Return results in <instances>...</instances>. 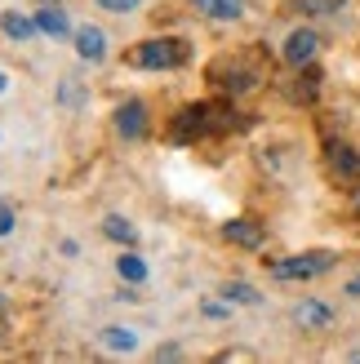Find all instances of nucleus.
<instances>
[{
  "mask_svg": "<svg viewBox=\"0 0 360 364\" xmlns=\"http://www.w3.org/2000/svg\"><path fill=\"white\" fill-rule=\"evenodd\" d=\"M183 58H187L183 41H142L129 53V63L142 71H174V67H183Z\"/></svg>",
  "mask_w": 360,
  "mask_h": 364,
  "instance_id": "obj_1",
  "label": "nucleus"
},
{
  "mask_svg": "<svg viewBox=\"0 0 360 364\" xmlns=\"http://www.w3.org/2000/svg\"><path fill=\"white\" fill-rule=\"evenodd\" d=\"M334 262L338 258H334L329 249H312V253H294V258L272 262V276L276 280H316V276H325Z\"/></svg>",
  "mask_w": 360,
  "mask_h": 364,
  "instance_id": "obj_2",
  "label": "nucleus"
},
{
  "mask_svg": "<svg viewBox=\"0 0 360 364\" xmlns=\"http://www.w3.org/2000/svg\"><path fill=\"white\" fill-rule=\"evenodd\" d=\"M205 134H213V107L209 102L183 107V112L174 116V124H169V138L174 142H196V138H205Z\"/></svg>",
  "mask_w": 360,
  "mask_h": 364,
  "instance_id": "obj_3",
  "label": "nucleus"
},
{
  "mask_svg": "<svg viewBox=\"0 0 360 364\" xmlns=\"http://www.w3.org/2000/svg\"><path fill=\"white\" fill-rule=\"evenodd\" d=\"M316 49H320V36L312 27H298V31H290V41H285L280 53H285V63H290V67H312Z\"/></svg>",
  "mask_w": 360,
  "mask_h": 364,
  "instance_id": "obj_4",
  "label": "nucleus"
},
{
  "mask_svg": "<svg viewBox=\"0 0 360 364\" xmlns=\"http://www.w3.org/2000/svg\"><path fill=\"white\" fill-rule=\"evenodd\" d=\"M116 134L120 138H142V134H147V107H142L138 98H129V102H120L116 107Z\"/></svg>",
  "mask_w": 360,
  "mask_h": 364,
  "instance_id": "obj_5",
  "label": "nucleus"
},
{
  "mask_svg": "<svg viewBox=\"0 0 360 364\" xmlns=\"http://www.w3.org/2000/svg\"><path fill=\"white\" fill-rule=\"evenodd\" d=\"M223 235L231 245H240V249H263V227L254 223V218H231V223L223 227Z\"/></svg>",
  "mask_w": 360,
  "mask_h": 364,
  "instance_id": "obj_6",
  "label": "nucleus"
},
{
  "mask_svg": "<svg viewBox=\"0 0 360 364\" xmlns=\"http://www.w3.org/2000/svg\"><path fill=\"white\" fill-rule=\"evenodd\" d=\"M76 53H80L85 63H102L107 58V36L98 27H80L76 31Z\"/></svg>",
  "mask_w": 360,
  "mask_h": 364,
  "instance_id": "obj_7",
  "label": "nucleus"
},
{
  "mask_svg": "<svg viewBox=\"0 0 360 364\" xmlns=\"http://www.w3.org/2000/svg\"><path fill=\"white\" fill-rule=\"evenodd\" d=\"M294 320L302 324V329H325V324H334V311H329L325 302L307 298V302H298V306H294Z\"/></svg>",
  "mask_w": 360,
  "mask_h": 364,
  "instance_id": "obj_8",
  "label": "nucleus"
},
{
  "mask_svg": "<svg viewBox=\"0 0 360 364\" xmlns=\"http://www.w3.org/2000/svg\"><path fill=\"white\" fill-rule=\"evenodd\" d=\"M213 71H227V80L218 76V80H223L218 89H227V94H245V89H254V85H258V76H254L249 67H240V63H218Z\"/></svg>",
  "mask_w": 360,
  "mask_h": 364,
  "instance_id": "obj_9",
  "label": "nucleus"
},
{
  "mask_svg": "<svg viewBox=\"0 0 360 364\" xmlns=\"http://www.w3.org/2000/svg\"><path fill=\"white\" fill-rule=\"evenodd\" d=\"M196 9L218 18V23H236V18L245 14V0H196Z\"/></svg>",
  "mask_w": 360,
  "mask_h": 364,
  "instance_id": "obj_10",
  "label": "nucleus"
},
{
  "mask_svg": "<svg viewBox=\"0 0 360 364\" xmlns=\"http://www.w3.org/2000/svg\"><path fill=\"white\" fill-rule=\"evenodd\" d=\"M0 31L9 36V41H31L36 31V18H23V14H0Z\"/></svg>",
  "mask_w": 360,
  "mask_h": 364,
  "instance_id": "obj_11",
  "label": "nucleus"
},
{
  "mask_svg": "<svg viewBox=\"0 0 360 364\" xmlns=\"http://www.w3.org/2000/svg\"><path fill=\"white\" fill-rule=\"evenodd\" d=\"M36 27H41L45 36H53V41H58V36H67V31H71L67 14H63V9H49V5H45L41 14H36Z\"/></svg>",
  "mask_w": 360,
  "mask_h": 364,
  "instance_id": "obj_12",
  "label": "nucleus"
},
{
  "mask_svg": "<svg viewBox=\"0 0 360 364\" xmlns=\"http://www.w3.org/2000/svg\"><path fill=\"white\" fill-rule=\"evenodd\" d=\"M116 271H120V280H129V284H142V280H147V262H142L138 253H120V258H116Z\"/></svg>",
  "mask_w": 360,
  "mask_h": 364,
  "instance_id": "obj_13",
  "label": "nucleus"
},
{
  "mask_svg": "<svg viewBox=\"0 0 360 364\" xmlns=\"http://www.w3.org/2000/svg\"><path fill=\"white\" fill-rule=\"evenodd\" d=\"M102 235H107V240H116V245H134V240H138V231L125 223L120 213H112V218L102 223Z\"/></svg>",
  "mask_w": 360,
  "mask_h": 364,
  "instance_id": "obj_14",
  "label": "nucleus"
},
{
  "mask_svg": "<svg viewBox=\"0 0 360 364\" xmlns=\"http://www.w3.org/2000/svg\"><path fill=\"white\" fill-rule=\"evenodd\" d=\"M102 347H112V351H134V347H138V333L112 324V329H102Z\"/></svg>",
  "mask_w": 360,
  "mask_h": 364,
  "instance_id": "obj_15",
  "label": "nucleus"
},
{
  "mask_svg": "<svg viewBox=\"0 0 360 364\" xmlns=\"http://www.w3.org/2000/svg\"><path fill=\"white\" fill-rule=\"evenodd\" d=\"M223 294H227V302H240V306H254L258 302V289L254 284H240V280H231Z\"/></svg>",
  "mask_w": 360,
  "mask_h": 364,
  "instance_id": "obj_16",
  "label": "nucleus"
},
{
  "mask_svg": "<svg viewBox=\"0 0 360 364\" xmlns=\"http://www.w3.org/2000/svg\"><path fill=\"white\" fill-rule=\"evenodd\" d=\"M294 5H298L302 14H312V18H329V14H338V5H343V0H294Z\"/></svg>",
  "mask_w": 360,
  "mask_h": 364,
  "instance_id": "obj_17",
  "label": "nucleus"
},
{
  "mask_svg": "<svg viewBox=\"0 0 360 364\" xmlns=\"http://www.w3.org/2000/svg\"><path fill=\"white\" fill-rule=\"evenodd\" d=\"M98 5L107 9V14H129V9H138L142 0H98Z\"/></svg>",
  "mask_w": 360,
  "mask_h": 364,
  "instance_id": "obj_18",
  "label": "nucleus"
},
{
  "mask_svg": "<svg viewBox=\"0 0 360 364\" xmlns=\"http://www.w3.org/2000/svg\"><path fill=\"white\" fill-rule=\"evenodd\" d=\"M9 231H14V209L0 200V235H9Z\"/></svg>",
  "mask_w": 360,
  "mask_h": 364,
  "instance_id": "obj_19",
  "label": "nucleus"
},
{
  "mask_svg": "<svg viewBox=\"0 0 360 364\" xmlns=\"http://www.w3.org/2000/svg\"><path fill=\"white\" fill-rule=\"evenodd\" d=\"M347 298H360V276H351V280H347Z\"/></svg>",
  "mask_w": 360,
  "mask_h": 364,
  "instance_id": "obj_20",
  "label": "nucleus"
},
{
  "mask_svg": "<svg viewBox=\"0 0 360 364\" xmlns=\"http://www.w3.org/2000/svg\"><path fill=\"white\" fill-rule=\"evenodd\" d=\"M356 209H360V191H356Z\"/></svg>",
  "mask_w": 360,
  "mask_h": 364,
  "instance_id": "obj_21",
  "label": "nucleus"
}]
</instances>
